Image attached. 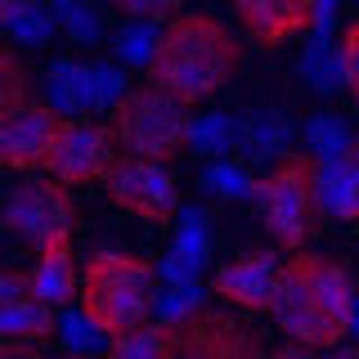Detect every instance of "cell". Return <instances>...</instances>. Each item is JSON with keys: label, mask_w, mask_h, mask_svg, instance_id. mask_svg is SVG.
I'll return each instance as SVG.
<instances>
[{"label": "cell", "mask_w": 359, "mask_h": 359, "mask_svg": "<svg viewBox=\"0 0 359 359\" xmlns=\"http://www.w3.org/2000/svg\"><path fill=\"white\" fill-rule=\"evenodd\" d=\"M301 72H306V86L310 90H323V95H332L337 86H346V67H341V45H332L328 36H314L306 59H301Z\"/></svg>", "instance_id": "ffe728a7"}, {"label": "cell", "mask_w": 359, "mask_h": 359, "mask_svg": "<svg viewBox=\"0 0 359 359\" xmlns=\"http://www.w3.org/2000/svg\"><path fill=\"white\" fill-rule=\"evenodd\" d=\"M59 341H63L72 355H90V351H99V346L108 341V332L99 328V323L90 319L86 310H63V314H59Z\"/></svg>", "instance_id": "cb8c5ba5"}, {"label": "cell", "mask_w": 359, "mask_h": 359, "mask_svg": "<svg viewBox=\"0 0 359 359\" xmlns=\"http://www.w3.org/2000/svg\"><path fill=\"white\" fill-rule=\"evenodd\" d=\"M59 112L50 104H22L18 112H5L0 117V162L9 171H36L50 157V144H54V130H59Z\"/></svg>", "instance_id": "7c38bea8"}, {"label": "cell", "mask_w": 359, "mask_h": 359, "mask_svg": "<svg viewBox=\"0 0 359 359\" xmlns=\"http://www.w3.org/2000/svg\"><path fill=\"white\" fill-rule=\"evenodd\" d=\"M108 359H171V323L149 319L144 328L112 337Z\"/></svg>", "instance_id": "d6986e66"}, {"label": "cell", "mask_w": 359, "mask_h": 359, "mask_svg": "<svg viewBox=\"0 0 359 359\" xmlns=\"http://www.w3.org/2000/svg\"><path fill=\"white\" fill-rule=\"evenodd\" d=\"M269 359H319V355H314L310 346H297V341H292V346H283V351H274Z\"/></svg>", "instance_id": "e575fe53"}, {"label": "cell", "mask_w": 359, "mask_h": 359, "mask_svg": "<svg viewBox=\"0 0 359 359\" xmlns=\"http://www.w3.org/2000/svg\"><path fill=\"white\" fill-rule=\"evenodd\" d=\"M306 144H310V153L314 157H337V153H346L355 144V135H351V126H346L341 117H332V112H323V117H314L310 126H306Z\"/></svg>", "instance_id": "603a6c76"}, {"label": "cell", "mask_w": 359, "mask_h": 359, "mask_svg": "<svg viewBox=\"0 0 359 359\" xmlns=\"http://www.w3.org/2000/svg\"><path fill=\"white\" fill-rule=\"evenodd\" d=\"M319 157L306 153H283L269 171L252 184V202L261 211V224L269 229V238L287 252H301L323 220V202H319Z\"/></svg>", "instance_id": "277c9868"}, {"label": "cell", "mask_w": 359, "mask_h": 359, "mask_svg": "<svg viewBox=\"0 0 359 359\" xmlns=\"http://www.w3.org/2000/svg\"><path fill=\"white\" fill-rule=\"evenodd\" d=\"M72 359H90V355H72Z\"/></svg>", "instance_id": "f35d334b"}, {"label": "cell", "mask_w": 359, "mask_h": 359, "mask_svg": "<svg viewBox=\"0 0 359 359\" xmlns=\"http://www.w3.org/2000/svg\"><path fill=\"white\" fill-rule=\"evenodd\" d=\"M32 283H36V297L50 301V306H72V297H81V269L72 261V233H59L45 247H36Z\"/></svg>", "instance_id": "4fadbf2b"}, {"label": "cell", "mask_w": 359, "mask_h": 359, "mask_svg": "<svg viewBox=\"0 0 359 359\" xmlns=\"http://www.w3.org/2000/svg\"><path fill=\"white\" fill-rule=\"evenodd\" d=\"M202 184H207L211 198H252V184H256V180L247 175V166L216 157V162L207 166V175H202Z\"/></svg>", "instance_id": "484cf974"}, {"label": "cell", "mask_w": 359, "mask_h": 359, "mask_svg": "<svg viewBox=\"0 0 359 359\" xmlns=\"http://www.w3.org/2000/svg\"><path fill=\"white\" fill-rule=\"evenodd\" d=\"M54 9H36V0H32L27 9H18L14 18H5V27H9V36L22 41V45H50L54 36Z\"/></svg>", "instance_id": "4316f807"}, {"label": "cell", "mask_w": 359, "mask_h": 359, "mask_svg": "<svg viewBox=\"0 0 359 359\" xmlns=\"http://www.w3.org/2000/svg\"><path fill=\"white\" fill-rule=\"evenodd\" d=\"M355 278L337 256L323 252H292L283 269H278V287H274V314L278 332L297 346L310 351H332L351 337L355 323Z\"/></svg>", "instance_id": "6da1fadb"}, {"label": "cell", "mask_w": 359, "mask_h": 359, "mask_svg": "<svg viewBox=\"0 0 359 359\" xmlns=\"http://www.w3.org/2000/svg\"><path fill=\"white\" fill-rule=\"evenodd\" d=\"M207 252H211L207 211L184 207L180 211V229H175V247L162 265V278L166 283H198V274L207 269Z\"/></svg>", "instance_id": "5bb4252c"}, {"label": "cell", "mask_w": 359, "mask_h": 359, "mask_svg": "<svg viewBox=\"0 0 359 359\" xmlns=\"http://www.w3.org/2000/svg\"><path fill=\"white\" fill-rule=\"evenodd\" d=\"M0 332L14 337V341H50V337H59V314L41 297L9 301V306L0 310Z\"/></svg>", "instance_id": "e0dca14e"}, {"label": "cell", "mask_w": 359, "mask_h": 359, "mask_svg": "<svg viewBox=\"0 0 359 359\" xmlns=\"http://www.w3.org/2000/svg\"><path fill=\"white\" fill-rule=\"evenodd\" d=\"M287 140H292V121L278 117V112H256L238 130V149H243V157H252V162H265V157L278 162V157L287 153Z\"/></svg>", "instance_id": "ac0fdd59"}, {"label": "cell", "mask_w": 359, "mask_h": 359, "mask_svg": "<svg viewBox=\"0 0 359 359\" xmlns=\"http://www.w3.org/2000/svg\"><path fill=\"white\" fill-rule=\"evenodd\" d=\"M238 14L243 36L261 50H278V45L306 36L319 22V0H229Z\"/></svg>", "instance_id": "8fae6325"}, {"label": "cell", "mask_w": 359, "mask_h": 359, "mask_svg": "<svg viewBox=\"0 0 359 359\" xmlns=\"http://www.w3.org/2000/svg\"><path fill=\"white\" fill-rule=\"evenodd\" d=\"M117 135L112 126H99V121L86 117H63L59 130H54L50 157H45V171L54 180H63L67 189L76 184H104V175L117 166Z\"/></svg>", "instance_id": "52a82bcc"}, {"label": "cell", "mask_w": 359, "mask_h": 359, "mask_svg": "<svg viewBox=\"0 0 359 359\" xmlns=\"http://www.w3.org/2000/svg\"><path fill=\"white\" fill-rule=\"evenodd\" d=\"M27 297H36V283H32V269L22 274V269H9L5 278H0V301H27Z\"/></svg>", "instance_id": "d6a6232c"}, {"label": "cell", "mask_w": 359, "mask_h": 359, "mask_svg": "<svg viewBox=\"0 0 359 359\" xmlns=\"http://www.w3.org/2000/svg\"><path fill=\"white\" fill-rule=\"evenodd\" d=\"M45 104H50L59 117H81L86 108H95V86H90V67L81 63H54L50 76H45Z\"/></svg>", "instance_id": "2e32d148"}, {"label": "cell", "mask_w": 359, "mask_h": 359, "mask_svg": "<svg viewBox=\"0 0 359 359\" xmlns=\"http://www.w3.org/2000/svg\"><path fill=\"white\" fill-rule=\"evenodd\" d=\"M76 224V211H72V198H67V184L63 180H18L9 189V202H5V229L14 238L32 243V247H45L59 233H72Z\"/></svg>", "instance_id": "ba28073f"}, {"label": "cell", "mask_w": 359, "mask_h": 359, "mask_svg": "<svg viewBox=\"0 0 359 359\" xmlns=\"http://www.w3.org/2000/svg\"><path fill=\"white\" fill-rule=\"evenodd\" d=\"M319 359H359V341L355 346H332V351H323Z\"/></svg>", "instance_id": "d590c367"}, {"label": "cell", "mask_w": 359, "mask_h": 359, "mask_svg": "<svg viewBox=\"0 0 359 359\" xmlns=\"http://www.w3.org/2000/svg\"><path fill=\"white\" fill-rule=\"evenodd\" d=\"M108 202L121 211H130L135 220L166 224L180 216V180L171 162H153V157H117V166L104 175Z\"/></svg>", "instance_id": "8992f818"}, {"label": "cell", "mask_w": 359, "mask_h": 359, "mask_svg": "<svg viewBox=\"0 0 359 359\" xmlns=\"http://www.w3.org/2000/svg\"><path fill=\"white\" fill-rule=\"evenodd\" d=\"M278 269H283V261H278L274 247H252V252L233 256V261H224L216 269L211 292L243 314L269 310L274 306V287H278Z\"/></svg>", "instance_id": "30bf717a"}, {"label": "cell", "mask_w": 359, "mask_h": 359, "mask_svg": "<svg viewBox=\"0 0 359 359\" xmlns=\"http://www.w3.org/2000/svg\"><path fill=\"white\" fill-rule=\"evenodd\" d=\"M243 67V41L211 14H180L162 27L149 81L175 95L184 108L207 104Z\"/></svg>", "instance_id": "7a4b0ae2"}, {"label": "cell", "mask_w": 359, "mask_h": 359, "mask_svg": "<svg viewBox=\"0 0 359 359\" xmlns=\"http://www.w3.org/2000/svg\"><path fill=\"white\" fill-rule=\"evenodd\" d=\"M157 41H162V32H153V18H135L130 27L117 32V59L126 67H144V72H149V63L157 54Z\"/></svg>", "instance_id": "7402d4cb"}, {"label": "cell", "mask_w": 359, "mask_h": 359, "mask_svg": "<svg viewBox=\"0 0 359 359\" xmlns=\"http://www.w3.org/2000/svg\"><path fill=\"white\" fill-rule=\"evenodd\" d=\"M112 9H121L126 18H171V14H180V5L184 0H108Z\"/></svg>", "instance_id": "4dcf8cb0"}, {"label": "cell", "mask_w": 359, "mask_h": 359, "mask_svg": "<svg viewBox=\"0 0 359 359\" xmlns=\"http://www.w3.org/2000/svg\"><path fill=\"white\" fill-rule=\"evenodd\" d=\"M319 202H323V216H332V220H346V224L359 220V140L346 153L323 162Z\"/></svg>", "instance_id": "9a60e30c"}, {"label": "cell", "mask_w": 359, "mask_h": 359, "mask_svg": "<svg viewBox=\"0 0 359 359\" xmlns=\"http://www.w3.org/2000/svg\"><path fill=\"white\" fill-rule=\"evenodd\" d=\"M351 332H355V341H359V306H355V323H351Z\"/></svg>", "instance_id": "74e56055"}, {"label": "cell", "mask_w": 359, "mask_h": 359, "mask_svg": "<svg viewBox=\"0 0 359 359\" xmlns=\"http://www.w3.org/2000/svg\"><path fill=\"white\" fill-rule=\"evenodd\" d=\"M341 67H346V90H351V99L359 104V18L341 36Z\"/></svg>", "instance_id": "1f68e13d"}, {"label": "cell", "mask_w": 359, "mask_h": 359, "mask_svg": "<svg viewBox=\"0 0 359 359\" xmlns=\"http://www.w3.org/2000/svg\"><path fill=\"white\" fill-rule=\"evenodd\" d=\"M171 359H269V351L256 328L202 306L198 314L171 323Z\"/></svg>", "instance_id": "9c48e42d"}, {"label": "cell", "mask_w": 359, "mask_h": 359, "mask_svg": "<svg viewBox=\"0 0 359 359\" xmlns=\"http://www.w3.org/2000/svg\"><path fill=\"white\" fill-rule=\"evenodd\" d=\"M189 112L175 95L162 86H130L126 99L112 108V135L126 157H153V162H175L180 149H189Z\"/></svg>", "instance_id": "5b68a950"}, {"label": "cell", "mask_w": 359, "mask_h": 359, "mask_svg": "<svg viewBox=\"0 0 359 359\" xmlns=\"http://www.w3.org/2000/svg\"><path fill=\"white\" fill-rule=\"evenodd\" d=\"M0 81H5V90H0V117H5V112H18L22 104H32V95H27V72H22V63H18L14 50L0 54Z\"/></svg>", "instance_id": "f1b7e54d"}, {"label": "cell", "mask_w": 359, "mask_h": 359, "mask_svg": "<svg viewBox=\"0 0 359 359\" xmlns=\"http://www.w3.org/2000/svg\"><path fill=\"white\" fill-rule=\"evenodd\" d=\"M202 283H166V292H157V319L162 323H180L189 314L202 310Z\"/></svg>", "instance_id": "83f0119b"}, {"label": "cell", "mask_w": 359, "mask_h": 359, "mask_svg": "<svg viewBox=\"0 0 359 359\" xmlns=\"http://www.w3.org/2000/svg\"><path fill=\"white\" fill-rule=\"evenodd\" d=\"M5 359H45L36 351V341H14V337H5Z\"/></svg>", "instance_id": "836d02e7"}, {"label": "cell", "mask_w": 359, "mask_h": 359, "mask_svg": "<svg viewBox=\"0 0 359 359\" xmlns=\"http://www.w3.org/2000/svg\"><path fill=\"white\" fill-rule=\"evenodd\" d=\"M90 86H95V108H117L121 99H126V72L121 67H112V63H99V67H90Z\"/></svg>", "instance_id": "f546056e"}, {"label": "cell", "mask_w": 359, "mask_h": 359, "mask_svg": "<svg viewBox=\"0 0 359 359\" xmlns=\"http://www.w3.org/2000/svg\"><path fill=\"white\" fill-rule=\"evenodd\" d=\"M32 0H0V18H14L18 9H27Z\"/></svg>", "instance_id": "8d00e7d4"}, {"label": "cell", "mask_w": 359, "mask_h": 359, "mask_svg": "<svg viewBox=\"0 0 359 359\" xmlns=\"http://www.w3.org/2000/svg\"><path fill=\"white\" fill-rule=\"evenodd\" d=\"M50 9H54L59 27L72 41H81V45L99 41V14H95V5H90V0H50Z\"/></svg>", "instance_id": "d4e9b609"}, {"label": "cell", "mask_w": 359, "mask_h": 359, "mask_svg": "<svg viewBox=\"0 0 359 359\" xmlns=\"http://www.w3.org/2000/svg\"><path fill=\"white\" fill-rule=\"evenodd\" d=\"M189 149H198L202 157H224L229 149H238V126L224 112H207L189 126Z\"/></svg>", "instance_id": "44dd1931"}, {"label": "cell", "mask_w": 359, "mask_h": 359, "mask_svg": "<svg viewBox=\"0 0 359 359\" xmlns=\"http://www.w3.org/2000/svg\"><path fill=\"white\" fill-rule=\"evenodd\" d=\"M81 310L112 337L144 328L157 314V269L130 252H95L81 265Z\"/></svg>", "instance_id": "3957f363"}]
</instances>
